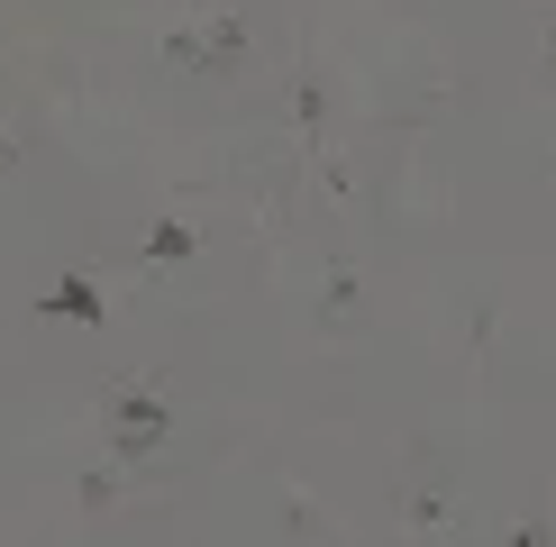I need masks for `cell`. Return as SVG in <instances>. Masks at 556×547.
Wrapping results in <instances>:
<instances>
[{
  "instance_id": "7a4b0ae2",
  "label": "cell",
  "mask_w": 556,
  "mask_h": 547,
  "mask_svg": "<svg viewBox=\"0 0 556 547\" xmlns=\"http://www.w3.org/2000/svg\"><path fill=\"white\" fill-rule=\"evenodd\" d=\"M46 310H74V319H101V292H91V283H64V292H46Z\"/></svg>"
},
{
  "instance_id": "6da1fadb",
  "label": "cell",
  "mask_w": 556,
  "mask_h": 547,
  "mask_svg": "<svg viewBox=\"0 0 556 547\" xmlns=\"http://www.w3.org/2000/svg\"><path fill=\"white\" fill-rule=\"evenodd\" d=\"M155 429H165V410H155V402H128L119 410V447H155Z\"/></svg>"
}]
</instances>
